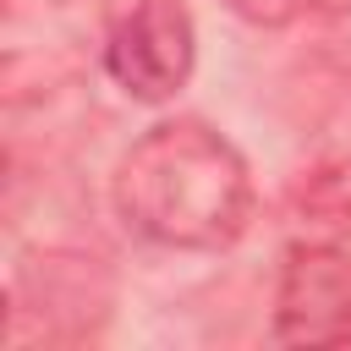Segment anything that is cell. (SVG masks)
I'll return each instance as SVG.
<instances>
[{
    "label": "cell",
    "mask_w": 351,
    "mask_h": 351,
    "mask_svg": "<svg viewBox=\"0 0 351 351\" xmlns=\"http://www.w3.org/2000/svg\"><path fill=\"white\" fill-rule=\"evenodd\" d=\"M121 219L181 252H219L252 219V176L230 137L203 121H159L115 170Z\"/></svg>",
    "instance_id": "6da1fadb"
},
{
    "label": "cell",
    "mask_w": 351,
    "mask_h": 351,
    "mask_svg": "<svg viewBox=\"0 0 351 351\" xmlns=\"http://www.w3.org/2000/svg\"><path fill=\"white\" fill-rule=\"evenodd\" d=\"M192 55H197V33L186 0H137L104 44L110 77L143 104L181 93V82L192 77Z\"/></svg>",
    "instance_id": "7a4b0ae2"
},
{
    "label": "cell",
    "mask_w": 351,
    "mask_h": 351,
    "mask_svg": "<svg viewBox=\"0 0 351 351\" xmlns=\"http://www.w3.org/2000/svg\"><path fill=\"white\" fill-rule=\"evenodd\" d=\"M280 346H346L351 340V252L335 241L291 247L274 291Z\"/></svg>",
    "instance_id": "3957f363"
},
{
    "label": "cell",
    "mask_w": 351,
    "mask_h": 351,
    "mask_svg": "<svg viewBox=\"0 0 351 351\" xmlns=\"http://www.w3.org/2000/svg\"><path fill=\"white\" fill-rule=\"evenodd\" d=\"M236 16H247V22H258V27H280V22H291L296 11H302V0H225Z\"/></svg>",
    "instance_id": "277c9868"
}]
</instances>
